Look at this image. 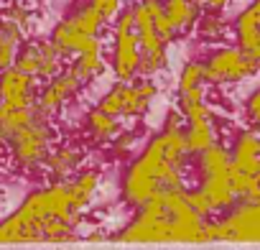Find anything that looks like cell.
Here are the masks:
<instances>
[{"label":"cell","instance_id":"d6a6232c","mask_svg":"<svg viewBox=\"0 0 260 250\" xmlns=\"http://www.w3.org/2000/svg\"><path fill=\"white\" fill-rule=\"evenodd\" d=\"M194 3L199 6V8H209V11H222V8H227L232 0H194Z\"/></svg>","mask_w":260,"mask_h":250},{"label":"cell","instance_id":"9c48e42d","mask_svg":"<svg viewBox=\"0 0 260 250\" xmlns=\"http://www.w3.org/2000/svg\"><path fill=\"white\" fill-rule=\"evenodd\" d=\"M13 67H18L21 72L36 79H49L64 69V54L56 49L51 39H31L21 44Z\"/></svg>","mask_w":260,"mask_h":250},{"label":"cell","instance_id":"f546056e","mask_svg":"<svg viewBox=\"0 0 260 250\" xmlns=\"http://www.w3.org/2000/svg\"><path fill=\"white\" fill-rule=\"evenodd\" d=\"M112 141H115L112 151H115L117 156H127V153H130V148L136 146V133H133V131H122V128H120V133H117Z\"/></svg>","mask_w":260,"mask_h":250},{"label":"cell","instance_id":"52a82bcc","mask_svg":"<svg viewBox=\"0 0 260 250\" xmlns=\"http://www.w3.org/2000/svg\"><path fill=\"white\" fill-rule=\"evenodd\" d=\"M153 97H156V84L148 77H143L141 82L133 79V82L112 84L97 107H102L105 112L115 117H141L151 110Z\"/></svg>","mask_w":260,"mask_h":250},{"label":"cell","instance_id":"4fadbf2b","mask_svg":"<svg viewBox=\"0 0 260 250\" xmlns=\"http://www.w3.org/2000/svg\"><path fill=\"white\" fill-rule=\"evenodd\" d=\"M235 36H237V46L242 49V54L260 69V0H252L237 16Z\"/></svg>","mask_w":260,"mask_h":250},{"label":"cell","instance_id":"30bf717a","mask_svg":"<svg viewBox=\"0 0 260 250\" xmlns=\"http://www.w3.org/2000/svg\"><path fill=\"white\" fill-rule=\"evenodd\" d=\"M255 72H260V69L242 54L240 46H222L204 61V74H207L209 84L242 82V79L252 77Z\"/></svg>","mask_w":260,"mask_h":250},{"label":"cell","instance_id":"ba28073f","mask_svg":"<svg viewBox=\"0 0 260 250\" xmlns=\"http://www.w3.org/2000/svg\"><path fill=\"white\" fill-rule=\"evenodd\" d=\"M115 34H112V72L117 82H133L138 79V64H141V46L133 28V13L122 11L115 16Z\"/></svg>","mask_w":260,"mask_h":250},{"label":"cell","instance_id":"7c38bea8","mask_svg":"<svg viewBox=\"0 0 260 250\" xmlns=\"http://www.w3.org/2000/svg\"><path fill=\"white\" fill-rule=\"evenodd\" d=\"M39 92V79L21 72L18 67L0 69V102L16 105V107H28L34 105Z\"/></svg>","mask_w":260,"mask_h":250},{"label":"cell","instance_id":"5bb4252c","mask_svg":"<svg viewBox=\"0 0 260 250\" xmlns=\"http://www.w3.org/2000/svg\"><path fill=\"white\" fill-rule=\"evenodd\" d=\"M82 164H84V148L82 146H77V143H54L46 161H44V169L51 176V181H67L82 169Z\"/></svg>","mask_w":260,"mask_h":250},{"label":"cell","instance_id":"3957f363","mask_svg":"<svg viewBox=\"0 0 260 250\" xmlns=\"http://www.w3.org/2000/svg\"><path fill=\"white\" fill-rule=\"evenodd\" d=\"M82 212L74 209L72 202V186L67 181H51L44 189L31 192L21 207L0 222V242H23V240H39L41 227L51 217H64L77 222Z\"/></svg>","mask_w":260,"mask_h":250},{"label":"cell","instance_id":"e0dca14e","mask_svg":"<svg viewBox=\"0 0 260 250\" xmlns=\"http://www.w3.org/2000/svg\"><path fill=\"white\" fill-rule=\"evenodd\" d=\"M197 189L207 197V202H209V207H212L214 214L230 209L237 202V194H235L232 181H230V169L227 171H217V174H204L202 176V184Z\"/></svg>","mask_w":260,"mask_h":250},{"label":"cell","instance_id":"83f0119b","mask_svg":"<svg viewBox=\"0 0 260 250\" xmlns=\"http://www.w3.org/2000/svg\"><path fill=\"white\" fill-rule=\"evenodd\" d=\"M3 18L18 23L23 31H28L31 23H34V13H31V8L23 6L21 0H8V6H6V11H3Z\"/></svg>","mask_w":260,"mask_h":250},{"label":"cell","instance_id":"d4e9b609","mask_svg":"<svg viewBox=\"0 0 260 250\" xmlns=\"http://www.w3.org/2000/svg\"><path fill=\"white\" fill-rule=\"evenodd\" d=\"M36 117V107L28 105V107H16V105H6L0 102V131L8 136H13L18 128H23V125H28L31 120Z\"/></svg>","mask_w":260,"mask_h":250},{"label":"cell","instance_id":"9a60e30c","mask_svg":"<svg viewBox=\"0 0 260 250\" xmlns=\"http://www.w3.org/2000/svg\"><path fill=\"white\" fill-rule=\"evenodd\" d=\"M51 41L56 44V49H59L64 56H74V54L87 51V49H102L100 36L84 34L72 18H64V21H59V23L54 26Z\"/></svg>","mask_w":260,"mask_h":250},{"label":"cell","instance_id":"6da1fadb","mask_svg":"<svg viewBox=\"0 0 260 250\" xmlns=\"http://www.w3.org/2000/svg\"><path fill=\"white\" fill-rule=\"evenodd\" d=\"M189 148L181 125H164L161 133L151 138L143 153L127 166L122 179V202L141 207L151 197L171 189H186Z\"/></svg>","mask_w":260,"mask_h":250},{"label":"cell","instance_id":"8fae6325","mask_svg":"<svg viewBox=\"0 0 260 250\" xmlns=\"http://www.w3.org/2000/svg\"><path fill=\"white\" fill-rule=\"evenodd\" d=\"M84 84L77 79V74L72 72V69H61L59 74H54V77H49L46 79V84L41 87V92H36V100H34V107H36V112L41 115V117H54V115H59V110L69 102V100H74L77 95H79V89H82Z\"/></svg>","mask_w":260,"mask_h":250},{"label":"cell","instance_id":"f1b7e54d","mask_svg":"<svg viewBox=\"0 0 260 250\" xmlns=\"http://www.w3.org/2000/svg\"><path fill=\"white\" fill-rule=\"evenodd\" d=\"M186 202H189V204H191V209H194V212H199L204 220L214 214V212H212V207H209V202H207V197H204L199 189H186Z\"/></svg>","mask_w":260,"mask_h":250},{"label":"cell","instance_id":"ffe728a7","mask_svg":"<svg viewBox=\"0 0 260 250\" xmlns=\"http://www.w3.org/2000/svg\"><path fill=\"white\" fill-rule=\"evenodd\" d=\"M84 128H87V136L92 143L102 146V143H110L117 133H120V125H117V117L105 112L102 107H92L87 112V120H84Z\"/></svg>","mask_w":260,"mask_h":250},{"label":"cell","instance_id":"8992f818","mask_svg":"<svg viewBox=\"0 0 260 250\" xmlns=\"http://www.w3.org/2000/svg\"><path fill=\"white\" fill-rule=\"evenodd\" d=\"M199 240H260V199L240 202L224 220L204 222Z\"/></svg>","mask_w":260,"mask_h":250},{"label":"cell","instance_id":"ac0fdd59","mask_svg":"<svg viewBox=\"0 0 260 250\" xmlns=\"http://www.w3.org/2000/svg\"><path fill=\"white\" fill-rule=\"evenodd\" d=\"M207 74H204V64L202 61H186L181 67L179 74V105L186 102H199L207 95Z\"/></svg>","mask_w":260,"mask_h":250},{"label":"cell","instance_id":"5b68a950","mask_svg":"<svg viewBox=\"0 0 260 250\" xmlns=\"http://www.w3.org/2000/svg\"><path fill=\"white\" fill-rule=\"evenodd\" d=\"M56 143V131L51 128V120L49 117H41L36 112V117L18 128L13 136H8V151H11V159L13 164L21 169V171H34L39 166H44L51 146Z\"/></svg>","mask_w":260,"mask_h":250},{"label":"cell","instance_id":"4dcf8cb0","mask_svg":"<svg viewBox=\"0 0 260 250\" xmlns=\"http://www.w3.org/2000/svg\"><path fill=\"white\" fill-rule=\"evenodd\" d=\"M245 112H247V120L255 125V128H260V87L247 97V102H245Z\"/></svg>","mask_w":260,"mask_h":250},{"label":"cell","instance_id":"277c9868","mask_svg":"<svg viewBox=\"0 0 260 250\" xmlns=\"http://www.w3.org/2000/svg\"><path fill=\"white\" fill-rule=\"evenodd\" d=\"M133 13V28L141 46V64L138 77H153L166 69V49L176 39L166 13H164V0H138L130 8Z\"/></svg>","mask_w":260,"mask_h":250},{"label":"cell","instance_id":"484cf974","mask_svg":"<svg viewBox=\"0 0 260 250\" xmlns=\"http://www.w3.org/2000/svg\"><path fill=\"white\" fill-rule=\"evenodd\" d=\"M194 28H197L199 39L212 41V44H214V41H222V39L227 36V23H224V18L217 16L214 11H212V13H204L202 18H197Z\"/></svg>","mask_w":260,"mask_h":250},{"label":"cell","instance_id":"7402d4cb","mask_svg":"<svg viewBox=\"0 0 260 250\" xmlns=\"http://www.w3.org/2000/svg\"><path fill=\"white\" fill-rule=\"evenodd\" d=\"M21 44H23V28L0 16V69H8L16 64Z\"/></svg>","mask_w":260,"mask_h":250},{"label":"cell","instance_id":"4316f807","mask_svg":"<svg viewBox=\"0 0 260 250\" xmlns=\"http://www.w3.org/2000/svg\"><path fill=\"white\" fill-rule=\"evenodd\" d=\"M77 235V222L64 217H51L41 227V240H69Z\"/></svg>","mask_w":260,"mask_h":250},{"label":"cell","instance_id":"d6986e66","mask_svg":"<svg viewBox=\"0 0 260 250\" xmlns=\"http://www.w3.org/2000/svg\"><path fill=\"white\" fill-rule=\"evenodd\" d=\"M100 184H102V171L100 169H84V171H77L72 179H69V186H72V202H74V209L77 212H84L94 194L100 192Z\"/></svg>","mask_w":260,"mask_h":250},{"label":"cell","instance_id":"2e32d148","mask_svg":"<svg viewBox=\"0 0 260 250\" xmlns=\"http://www.w3.org/2000/svg\"><path fill=\"white\" fill-rule=\"evenodd\" d=\"M232 169L257 176L260 174V133L257 131H240L235 146L230 151Z\"/></svg>","mask_w":260,"mask_h":250},{"label":"cell","instance_id":"836d02e7","mask_svg":"<svg viewBox=\"0 0 260 250\" xmlns=\"http://www.w3.org/2000/svg\"><path fill=\"white\" fill-rule=\"evenodd\" d=\"M6 143H8V138H6V133H3V131H0V148H3Z\"/></svg>","mask_w":260,"mask_h":250},{"label":"cell","instance_id":"7a4b0ae2","mask_svg":"<svg viewBox=\"0 0 260 250\" xmlns=\"http://www.w3.org/2000/svg\"><path fill=\"white\" fill-rule=\"evenodd\" d=\"M136 217L120 230V240H199L204 217L186 202V189H171L136 207Z\"/></svg>","mask_w":260,"mask_h":250},{"label":"cell","instance_id":"1f68e13d","mask_svg":"<svg viewBox=\"0 0 260 250\" xmlns=\"http://www.w3.org/2000/svg\"><path fill=\"white\" fill-rule=\"evenodd\" d=\"M89 3L110 21V18H115L117 13H120V0H89Z\"/></svg>","mask_w":260,"mask_h":250},{"label":"cell","instance_id":"cb8c5ba5","mask_svg":"<svg viewBox=\"0 0 260 250\" xmlns=\"http://www.w3.org/2000/svg\"><path fill=\"white\" fill-rule=\"evenodd\" d=\"M69 69L77 74V79H79L82 84L92 82L94 77H100V74L105 72L102 49H87V51L74 54V61H72V67H69Z\"/></svg>","mask_w":260,"mask_h":250},{"label":"cell","instance_id":"44dd1931","mask_svg":"<svg viewBox=\"0 0 260 250\" xmlns=\"http://www.w3.org/2000/svg\"><path fill=\"white\" fill-rule=\"evenodd\" d=\"M164 13L174 28V34H186L194 28L199 18V6L194 0H164Z\"/></svg>","mask_w":260,"mask_h":250},{"label":"cell","instance_id":"603a6c76","mask_svg":"<svg viewBox=\"0 0 260 250\" xmlns=\"http://www.w3.org/2000/svg\"><path fill=\"white\" fill-rule=\"evenodd\" d=\"M184 138H186V148H189V153H202L207 146H212V143L217 141V125H214V117L186 122Z\"/></svg>","mask_w":260,"mask_h":250}]
</instances>
